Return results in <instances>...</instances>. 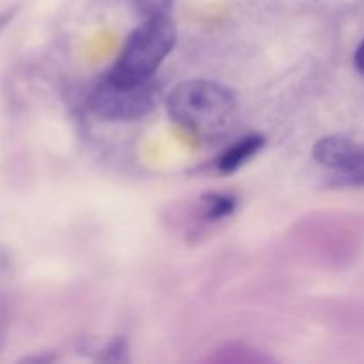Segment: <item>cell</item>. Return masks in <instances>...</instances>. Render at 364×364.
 <instances>
[{"label":"cell","mask_w":364,"mask_h":364,"mask_svg":"<svg viewBox=\"0 0 364 364\" xmlns=\"http://www.w3.org/2000/svg\"><path fill=\"white\" fill-rule=\"evenodd\" d=\"M167 114L178 127L198 137H219L233 123L237 96L220 82L192 78L171 89Z\"/></svg>","instance_id":"obj_1"},{"label":"cell","mask_w":364,"mask_h":364,"mask_svg":"<svg viewBox=\"0 0 364 364\" xmlns=\"http://www.w3.org/2000/svg\"><path fill=\"white\" fill-rule=\"evenodd\" d=\"M178 41L176 21L169 14L144 18L134 28L107 77L124 84L153 80L160 64L169 57Z\"/></svg>","instance_id":"obj_2"},{"label":"cell","mask_w":364,"mask_h":364,"mask_svg":"<svg viewBox=\"0 0 364 364\" xmlns=\"http://www.w3.org/2000/svg\"><path fill=\"white\" fill-rule=\"evenodd\" d=\"M159 98L160 89L153 80L124 84L105 77L89 95V109L103 121L128 123L142 119L153 112Z\"/></svg>","instance_id":"obj_3"},{"label":"cell","mask_w":364,"mask_h":364,"mask_svg":"<svg viewBox=\"0 0 364 364\" xmlns=\"http://www.w3.org/2000/svg\"><path fill=\"white\" fill-rule=\"evenodd\" d=\"M313 159L333 171L336 187H364V146L341 135H329L313 146Z\"/></svg>","instance_id":"obj_4"},{"label":"cell","mask_w":364,"mask_h":364,"mask_svg":"<svg viewBox=\"0 0 364 364\" xmlns=\"http://www.w3.org/2000/svg\"><path fill=\"white\" fill-rule=\"evenodd\" d=\"M267 144V139L263 134H249L240 141L233 142L230 148L224 149L215 162V171L223 176L237 173L238 169L245 166L251 159H255Z\"/></svg>","instance_id":"obj_5"},{"label":"cell","mask_w":364,"mask_h":364,"mask_svg":"<svg viewBox=\"0 0 364 364\" xmlns=\"http://www.w3.org/2000/svg\"><path fill=\"white\" fill-rule=\"evenodd\" d=\"M238 208V198L226 192H208L198 201V219L201 224H217L233 215Z\"/></svg>","instance_id":"obj_6"},{"label":"cell","mask_w":364,"mask_h":364,"mask_svg":"<svg viewBox=\"0 0 364 364\" xmlns=\"http://www.w3.org/2000/svg\"><path fill=\"white\" fill-rule=\"evenodd\" d=\"M213 361H231V363H263L269 361V358L265 355H258L251 350V348H244L240 347L237 348H224V350H219V354L213 358Z\"/></svg>","instance_id":"obj_7"},{"label":"cell","mask_w":364,"mask_h":364,"mask_svg":"<svg viewBox=\"0 0 364 364\" xmlns=\"http://www.w3.org/2000/svg\"><path fill=\"white\" fill-rule=\"evenodd\" d=\"M98 361L103 363H127L130 361L128 358V343L123 338H114L105 347L100 350V355H96Z\"/></svg>","instance_id":"obj_8"},{"label":"cell","mask_w":364,"mask_h":364,"mask_svg":"<svg viewBox=\"0 0 364 364\" xmlns=\"http://www.w3.org/2000/svg\"><path fill=\"white\" fill-rule=\"evenodd\" d=\"M134 9L142 18H153L162 16V14L169 13L173 0H130Z\"/></svg>","instance_id":"obj_9"},{"label":"cell","mask_w":364,"mask_h":364,"mask_svg":"<svg viewBox=\"0 0 364 364\" xmlns=\"http://www.w3.org/2000/svg\"><path fill=\"white\" fill-rule=\"evenodd\" d=\"M7 327H9V302H7L6 294L0 290V350L6 343Z\"/></svg>","instance_id":"obj_10"},{"label":"cell","mask_w":364,"mask_h":364,"mask_svg":"<svg viewBox=\"0 0 364 364\" xmlns=\"http://www.w3.org/2000/svg\"><path fill=\"white\" fill-rule=\"evenodd\" d=\"M18 9H20V7L13 6V7H9V9H6V11H2V13H0V32H2L4 28H6L7 25L11 23V21H13V18L16 16Z\"/></svg>","instance_id":"obj_11"},{"label":"cell","mask_w":364,"mask_h":364,"mask_svg":"<svg viewBox=\"0 0 364 364\" xmlns=\"http://www.w3.org/2000/svg\"><path fill=\"white\" fill-rule=\"evenodd\" d=\"M354 66H355V70L359 71V73L364 75V39H363L361 43H359L358 48H355Z\"/></svg>","instance_id":"obj_12"},{"label":"cell","mask_w":364,"mask_h":364,"mask_svg":"<svg viewBox=\"0 0 364 364\" xmlns=\"http://www.w3.org/2000/svg\"><path fill=\"white\" fill-rule=\"evenodd\" d=\"M57 355L53 354H41V355H28V358L21 359V363H53Z\"/></svg>","instance_id":"obj_13"}]
</instances>
